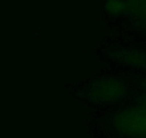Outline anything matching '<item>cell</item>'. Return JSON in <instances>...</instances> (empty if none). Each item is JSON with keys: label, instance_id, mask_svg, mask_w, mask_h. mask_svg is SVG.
I'll use <instances>...</instances> for the list:
<instances>
[{"label": "cell", "instance_id": "1", "mask_svg": "<svg viewBox=\"0 0 146 138\" xmlns=\"http://www.w3.org/2000/svg\"><path fill=\"white\" fill-rule=\"evenodd\" d=\"M127 131L135 134H146V111H135L125 114V122Z\"/></svg>", "mask_w": 146, "mask_h": 138}]
</instances>
